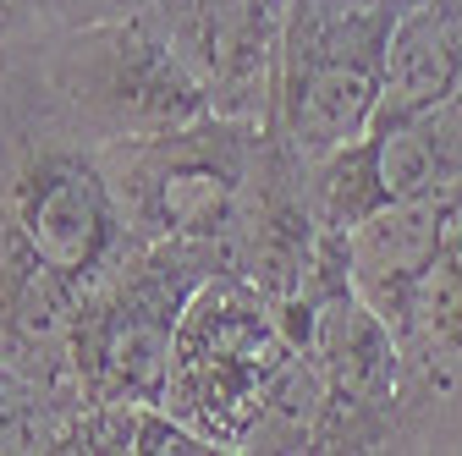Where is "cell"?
<instances>
[{"label":"cell","instance_id":"ba28073f","mask_svg":"<svg viewBox=\"0 0 462 456\" xmlns=\"http://www.w3.org/2000/svg\"><path fill=\"white\" fill-rule=\"evenodd\" d=\"M149 17L182 55L215 116L270 122L286 0H154Z\"/></svg>","mask_w":462,"mask_h":456},{"label":"cell","instance_id":"7c38bea8","mask_svg":"<svg viewBox=\"0 0 462 456\" xmlns=\"http://www.w3.org/2000/svg\"><path fill=\"white\" fill-rule=\"evenodd\" d=\"M215 445L160 402H83L61 434V456H209Z\"/></svg>","mask_w":462,"mask_h":456},{"label":"cell","instance_id":"4fadbf2b","mask_svg":"<svg viewBox=\"0 0 462 456\" xmlns=\"http://www.w3.org/2000/svg\"><path fill=\"white\" fill-rule=\"evenodd\" d=\"M314 198H319L325 232H336V237H353L369 214H380L391 204L385 170H380V138L364 132L353 143L319 154L314 160Z\"/></svg>","mask_w":462,"mask_h":456},{"label":"cell","instance_id":"277c9868","mask_svg":"<svg viewBox=\"0 0 462 456\" xmlns=\"http://www.w3.org/2000/svg\"><path fill=\"white\" fill-rule=\"evenodd\" d=\"M231 269L204 242H133L78 303L72 379L83 402H160L171 341L209 275Z\"/></svg>","mask_w":462,"mask_h":456},{"label":"cell","instance_id":"6da1fadb","mask_svg":"<svg viewBox=\"0 0 462 456\" xmlns=\"http://www.w3.org/2000/svg\"><path fill=\"white\" fill-rule=\"evenodd\" d=\"M133 242L105 149L55 110L28 55L0 44V363L78 396V303Z\"/></svg>","mask_w":462,"mask_h":456},{"label":"cell","instance_id":"9c48e42d","mask_svg":"<svg viewBox=\"0 0 462 456\" xmlns=\"http://www.w3.org/2000/svg\"><path fill=\"white\" fill-rule=\"evenodd\" d=\"M325 220L314 198V154H303L275 122H264L254 193L243 209V232L231 242V269L248 275L270 303H292L325 253Z\"/></svg>","mask_w":462,"mask_h":456},{"label":"cell","instance_id":"8992f818","mask_svg":"<svg viewBox=\"0 0 462 456\" xmlns=\"http://www.w3.org/2000/svg\"><path fill=\"white\" fill-rule=\"evenodd\" d=\"M419 0H286L270 122L303 154H330L374 127L396 23Z\"/></svg>","mask_w":462,"mask_h":456},{"label":"cell","instance_id":"8fae6325","mask_svg":"<svg viewBox=\"0 0 462 456\" xmlns=\"http://www.w3.org/2000/svg\"><path fill=\"white\" fill-rule=\"evenodd\" d=\"M380 138V170L391 198L462 187V88L396 127H369Z\"/></svg>","mask_w":462,"mask_h":456},{"label":"cell","instance_id":"7a4b0ae2","mask_svg":"<svg viewBox=\"0 0 462 456\" xmlns=\"http://www.w3.org/2000/svg\"><path fill=\"white\" fill-rule=\"evenodd\" d=\"M55 110L99 149L209 116V99L149 12L83 28H33L12 39Z\"/></svg>","mask_w":462,"mask_h":456},{"label":"cell","instance_id":"52a82bcc","mask_svg":"<svg viewBox=\"0 0 462 456\" xmlns=\"http://www.w3.org/2000/svg\"><path fill=\"white\" fill-rule=\"evenodd\" d=\"M380 319L402 363L396 451H462V187L435 259L402 287Z\"/></svg>","mask_w":462,"mask_h":456},{"label":"cell","instance_id":"5bb4252c","mask_svg":"<svg viewBox=\"0 0 462 456\" xmlns=\"http://www.w3.org/2000/svg\"><path fill=\"white\" fill-rule=\"evenodd\" d=\"M319 418H325V385L314 374V363L303 352L286 358V369L275 374L264 407L243 440L248 456H314V440H319Z\"/></svg>","mask_w":462,"mask_h":456},{"label":"cell","instance_id":"3957f363","mask_svg":"<svg viewBox=\"0 0 462 456\" xmlns=\"http://www.w3.org/2000/svg\"><path fill=\"white\" fill-rule=\"evenodd\" d=\"M264 122L199 116L188 127L122 138L105 149V177L122 204L133 237L143 242H204L231 264V242L243 232L254 193Z\"/></svg>","mask_w":462,"mask_h":456},{"label":"cell","instance_id":"5b68a950","mask_svg":"<svg viewBox=\"0 0 462 456\" xmlns=\"http://www.w3.org/2000/svg\"><path fill=\"white\" fill-rule=\"evenodd\" d=\"M292 352L298 347L281 324V308L248 275L220 269L193 292L177 324L160 407L199 429L215 451H243L275 374Z\"/></svg>","mask_w":462,"mask_h":456},{"label":"cell","instance_id":"30bf717a","mask_svg":"<svg viewBox=\"0 0 462 456\" xmlns=\"http://www.w3.org/2000/svg\"><path fill=\"white\" fill-rule=\"evenodd\" d=\"M451 88H462V50H457L451 28L440 23V12L430 6V0H419V6L396 23L374 127H396V122L419 116V110L440 105Z\"/></svg>","mask_w":462,"mask_h":456},{"label":"cell","instance_id":"9a60e30c","mask_svg":"<svg viewBox=\"0 0 462 456\" xmlns=\"http://www.w3.org/2000/svg\"><path fill=\"white\" fill-rule=\"evenodd\" d=\"M83 402L0 363V456H61V434Z\"/></svg>","mask_w":462,"mask_h":456},{"label":"cell","instance_id":"2e32d148","mask_svg":"<svg viewBox=\"0 0 462 456\" xmlns=\"http://www.w3.org/2000/svg\"><path fill=\"white\" fill-rule=\"evenodd\" d=\"M154 0H33L39 28H83V23H110V17H138Z\"/></svg>","mask_w":462,"mask_h":456},{"label":"cell","instance_id":"e0dca14e","mask_svg":"<svg viewBox=\"0 0 462 456\" xmlns=\"http://www.w3.org/2000/svg\"><path fill=\"white\" fill-rule=\"evenodd\" d=\"M33 28H39L33 0H0V44H12V39H23Z\"/></svg>","mask_w":462,"mask_h":456}]
</instances>
